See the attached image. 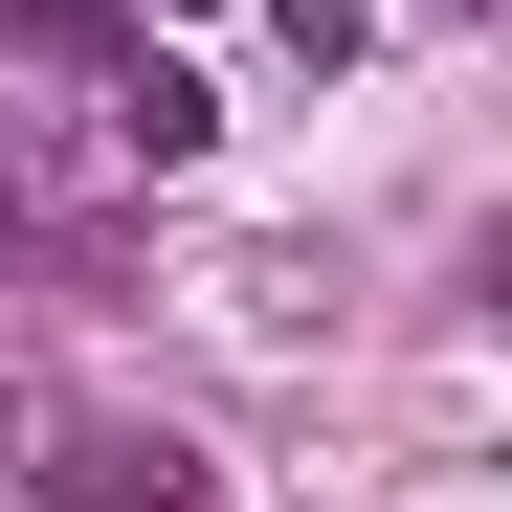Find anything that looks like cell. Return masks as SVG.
Wrapping results in <instances>:
<instances>
[{
    "mask_svg": "<svg viewBox=\"0 0 512 512\" xmlns=\"http://www.w3.org/2000/svg\"><path fill=\"white\" fill-rule=\"evenodd\" d=\"M112 156H201V67H112Z\"/></svg>",
    "mask_w": 512,
    "mask_h": 512,
    "instance_id": "cell-1",
    "label": "cell"
},
{
    "mask_svg": "<svg viewBox=\"0 0 512 512\" xmlns=\"http://www.w3.org/2000/svg\"><path fill=\"white\" fill-rule=\"evenodd\" d=\"M357 23H379V0H290V45H312V67H357Z\"/></svg>",
    "mask_w": 512,
    "mask_h": 512,
    "instance_id": "cell-3",
    "label": "cell"
},
{
    "mask_svg": "<svg viewBox=\"0 0 512 512\" xmlns=\"http://www.w3.org/2000/svg\"><path fill=\"white\" fill-rule=\"evenodd\" d=\"M45 45H90V0H0V67H45Z\"/></svg>",
    "mask_w": 512,
    "mask_h": 512,
    "instance_id": "cell-2",
    "label": "cell"
},
{
    "mask_svg": "<svg viewBox=\"0 0 512 512\" xmlns=\"http://www.w3.org/2000/svg\"><path fill=\"white\" fill-rule=\"evenodd\" d=\"M134 23H179V0H134Z\"/></svg>",
    "mask_w": 512,
    "mask_h": 512,
    "instance_id": "cell-4",
    "label": "cell"
}]
</instances>
